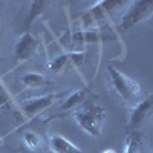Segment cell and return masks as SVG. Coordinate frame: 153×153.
Returning a JSON list of instances; mask_svg holds the SVG:
<instances>
[{"label":"cell","mask_w":153,"mask_h":153,"mask_svg":"<svg viewBox=\"0 0 153 153\" xmlns=\"http://www.w3.org/2000/svg\"><path fill=\"white\" fill-rule=\"evenodd\" d=\"M101 153H117L115 150H110V149H107V150H104V152H101Z\"/></svg>","instance_id":"2e32d148"},{"label":"cell","mask_w":153,"mask_h":153,"mask_svg":"<svg viewBox=\"0 0 153 153\" xmlns=\"http://www.w3.org/2000/svg\"><path fill=\"white\" fill-rule=\"evenodd\" d=\"M20 81L26 89H38V87H43V86L48 84V78L43 74H38V72L23 74L20 76Z\"/></svg>","instance_id":"7c38bea8"},{"label":"cell","mask_w":153,"mask_h":153,"mask_svg":"<svg viewBox=\"0 0 153 153\" xmlns=\"http://www.w3.org/2000/svg\"><path fill=\"white\" fill-rule=\"evenodd\" d=\"M107 86L113 97L121 103L136 104L141 100V86L138 81L118 71L113 65L107 66Z\"/></svg>","instance_id":"6da1fadb"},{"label":"cell","mask_w":153,"mask_h":153,"mask_svg":"<svg viewBox=\"0 0 153 153\" xmlns=\"http://www.w3.org/2000/svg\"><path fill=\"white\" fill-rule=\"evenodd\" d=\"M84 61V54L83 52H71V54H61L55 57L51 63H48V69L55 74H60L69 66H78Z\"/></svg>","instance_id":"ba28073f"},{"label":"cell","mask_w":153,"mask_h":153,"mask_svg":"<svg viewBox=\"0 0 153 153\" xmlns=\"http://www.w3.org/2000/svg\"><path fill=\"white\" fill-rule=\"evenodd\" d=\"M60 98V95L57 94H51V95H43V97H34V98H28L22 101V110L23 115L28 120L37 117V115L43 113L45 110H48L51 106L55 104V101Z\"/></svg>","instance_id":"8992f818"},{"label":"cell","mask_w":153,"mask_h":153,"mask_svg":"<svg viewBox=\"0 0 153 153\" xmlns=\"http://www.w3.org/2000/svg\"><path fill=\"white\" fill-rule=\"evenodd\" d=\"M75 123L81 127V130L86 132L94 138L101 136L103 127L107 118V112L103 106H100L91 100H86L84 103L72 112Z\"/></svg>","instance_id":"7a4b0ae2"},{"label":"cell","mask_w":153,"mask_h":153,"mask_svg":"<svg viewBox=\"0 0 153 153\" xmlns=\"http://www.w3.org/2000/svg\"><path fill=\"white\" fill-rule=\"evenodd\" d=\"M51 6V2H46V0H37V2H31V9H29V16L26 19V32L29 31L31 25L35 22V19H38L43 12Z\"/></svg>","instance_id":"4fadbf2b"},{"label":"cell","mask_w":153,"mask_h":153,"mask_svg":"<svg viewBox=\"0 0 153 153\" xmlns=\"http://www.w3.org/2000/svg\"><path fill=\"white\" fill-rule=\"evenodd\" d=\"M23 143L31 152H40L43 147V139L42 136L35 132H26L23 135Z\"/></svg>","instance_id":"5bb4252c"},{"label":"cell","mask_w":153,"mask_h":153,"mask_svg":"<svg viewBox=\"0 0 153 153\" xmlns=\"http://www.w3.org/2000/svg\"><path fill=\"white\" fill-rule=\"evenodd\" d=\"M129 5L130 6L121 17L118 26L120 31H127L146 19L153 17V0H136V2H129Z\"/></svg>","instance_id":"3957f363"},{"label":"cell","mask_w":153,"mask_h":153,"mask_svg":"<svg viewBox=\"0 0 153 153\" xmlns=\"http://www.w3.org/2000/svg\"><path fill=\"white\" fill-rule=\"evenodd\" d=\"M86 100H87L86 98V91H75V92L69 94L65 98V101H63V104L60 106V113L58 115L65 113V112H69V110L74 112L75 109H78Z\"/></svg>","instance_id":"8fae6325"},{"label":"cell","mask_w":153,"mask_h":153,"mask_svg":"<svg viewBox=\"0 0 153 153\" xmlns=\"http://www.w3.org/2000/svg\"><path fill=\"white\" fill-rule=\"evenodd\" d=\"M152 115H153V94L149 95L144 100H139L136 104L132 106V110L129 113V120H127L126 130L127 132L139 130L144 126V123L147 121V118H150Z\"/></svg>","instance_id":"277c9868"},{"label":"cell","mask_w":153,"mask_h":153,"mask_svg":"<svg viewBox=\"0 0 153 153\" xmlns=\"http://www.w3.org/2000/svg\"><path fill=\"white\" fill-rule=\"evenodd\" d=\"M124 153H146L144 133L141 130H132L126 135Z\"/></svg>","instance_id":"30bf717a"},{"label":"cell","mask_w":153,"mask_h":153,"mask_svg":"<svg viewBox=\"0 0 153 153\" xmlns=\"http://www.w3.org/2000/svg\"><path fill=\"white\" fill-rule=\"evenodd\" d=\"M152 20H153V17H152Z\"/></svg>","instance_id":"e0dca14e"},{"label":"cell","mask_w":153,"mask_h":153,"mask_svg":"<svg viewBox=\"0 0 153 153\" xmlns=\"http://www.w3.org/2000/svg\"><path fill=\"white\" fill-rule=\"evenodd\" d=\"M126 5H129V2H98L92 8H89V11H86L84 14H81L80 19L83 20V23L86 26H89L91 23L103 20L104 17L112 14L115 9L123 8Z\"/></svg>","instance_id":"52a82bcc"},{"label":"cell","mask_w":153,"mask_h":153,"mask_svg":"<svg viewBox=\"0 0 153 153\" xmlns=\"http://www.w3.org/2000/svg\"><path fill=\"white\" fill-rule=\"evenodd\" d=\"M2 107H6L11 112H16V107H14V103H12V98H11L9 92L6 91V87L0 83V109Z\"/></svg>","instance_id":"9a60e30c"},{"label":"cell","mask_w":153,"mask_h":153,"mask_svg":"<svg viewBox=\"0 0 153 153\" xmlns=\"http://www.w3.org/2000/svg\"><path fill=\"white\" fill-rule=\"evenodd\" d=\"M38 40L28 31H25L14 43V58H16V66L22 65V63L28 61L35 57L38 52Z\"/></svg>","instance_id":"5b68a950"},{"label":"cell","mask_w":153,"mask_h":153,"mask_svg":"<svg viewBox=\"0 0 153 153\" xmlns=\"http://www.w3.org/2000/svg\"><path fill=\"white\" fill-rule=\"evenodd\" d=\"M48 144L52 153H86L78 146H75L72 141H69L68 138L61 135H51L48 139Z\"/></svg>","instance_id":"9c48e42d"}]
</instances>
